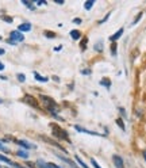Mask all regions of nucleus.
<instances>
[{"instance_id": "nucleus-1", "label": "nucleus", "mask_w": 146, "mask_h": 168, "mask_svg": "<svg viewBox=\"0 0 146 168\" xmlns=\"http://www.w3.org/2000/svg\"><path fill=\"white\" fill-rule=\"evenodd\" d=\"M41 99H42L43 104L46 106V109H48L49 111H52L53 114H55V111H57V104H55L54 100L49 96H41Z\"/></svg>"}, {"instance_id": "nucleus-2", "label": "nucleus", "mask_w": 146, "mask_h": 168, "mask_svg": "<svg viewBox=\"0 0 146 168\" xmlns=\"http://www.w3.org/2000/svg\"><path fill=\"white\" fill-rule=\"evenodd\" d=\"M52 129L54 132H53V134L55 136V137H58V138H61V140H68V133L62 130V129H60L57 125H52Z\"/></svg>"}, {"instance_id": "nucleus-3", "label": "nucleus", "mask_w": 146, "mask_h": 168, "mask_svg": "<svg viewBox=\"0 0 146 168\" xmlns=\"http://www.w3.org/2000/svg\"><path fill=\"white\" fill-rule=\"evenodd\" d=\"M10 39L12 41V42H15V43H16V42H22V41H24V35L20 33V31L16 30V31H12V33H11V38H10Z\"/></svg>"}, {"instance_id": "nucleus-4", "label": "nucleus", "mask_w": 146, "mask_h": 168, "mask_svg": "<svg viewBox=\"0 0 146 168\" xmlns=\"http://www.w3.org/2000/svg\"><path fill=\"white\" fill-rule=\"evenodd\" d=\"M23 99H24V102L29 103L30 106H33V107H35V109H38V102H37V99H35V98H33L31 95H26Z\"/></svg>"}, {"instance_id": "nucleus-5", "label": "nucleus", "mask_w": 146, "mask_h": 168, "mask_svg": "<svg viewBox=\"0 0 146 168\" xmlns=\"http://www.w3.org/2000/svg\"><path fill=\"white\" fill-rule=\"evenodd\" d=\"M112 160L115 163V167L116 168H125V166H123V159L120 156H118V155H114L112 156Z\"/></svg>"}, {"instance_id": "nucleus-6", "label": "nucleus", "mask_w": 146, "mask_h": 168, "mask_svg": "<svg viewBox=\"0 0 146 168\" xmlns=\"http://www.w3.org/2000/svg\"><path fill=\"white\" fill-rule=\"evenodd\" d=\"M31 30V24L30 23H23V24H20L19 27H18V31H30Z\"/></svg>"}, {"instance_id": "nucleus-7", "label": "nucleus", "mask_w": 146, "mask_h": 168, "mask_svg": "<svg viewBox=\"0 0 146 168\" xmlns=\"http://www.w3.org/2000/svg\"><path fill=\"white\" fill-rule=\"evenodd\" d=\"M122 34H123V28H119V30H118L116 33L114 34V35H111L110 39L114 42V41H116V39H118V38H120V37H122Z\"/></svg>"}, {"instance_id": "nucleus-8", "label": "nucleus", "mask_w": 146, "mask_h": 168, "mask_svg": "<svg viewBox=\"0 0 146 168\" xmlns=\"http://www.w3.org/2000/svg\"><path fill=\"white\" fill-rule=\"evenodd\" d=\"M70 37H72L73 39H79V38L81 37V34H80L79 30H72L70 31Z\"/></svg>"}, {"instance_id": "nucleus-9", "label": "nucleus", "mask_w": 146, "mask_h": 168, "mask_svg": "<svg viewBox=\"0 0 146 168\" xmlns=\"http://www.w3.org/2000/svg\"><path fill=\"white\" fill-rule=\"evenodd\" d=\"M94 4H95L94 0H88V2L84 4V8H85V9H91L92 7H94Z\"/></svg>"}, {"instance_id": "nucleus-10", "label": "nucleus", "mask_w": 146, "mask_h": 168, "mask_svg": "<svg viewBox=\"0 0 146 168\" xmlns=\"http://www.w3.org/2000/svg\"><path fill=\"white\" fill-rule=\"evenodd\" d=\"M18 156L19 157H23V159H27V157H29V153H27L26 151H18Z\"/></svg>"}, {"instance_id": "nucleus-11", "label": "nucleus", "mask_w": 146, "mask_h": 168, "mask_svg": "<svg viewBox=\"0 0 146 168\" xmlns=\"http://www.w3.org/2000/svg\"><path fill=\"white\" fill-rule=\"evenodd\" d=\"M34 76H35V79L38 81H43V83H45V81H48L49 79L48 77H43V76H41V75H38V73H34Z\"/></svg>"}, {"instance_id": "nucleus-12", "label": "nucleus", "mask_w": 146, "mask_h": 168, "mask_svg": "<svg viewBox=\"0 0 146 168\" xmlns=\"http://www.w3.org/2000/svg\"><path fill=\"white\" fill-rule=\"evenodd\" d=\"M116 125L119 126V128L122 129V130H126V126H125V123H123V121H122V119H120V118H118V119H116Z\"/></svg>"}, {"instance_id": "nucleus-13", "label": "nucleus", "mask_w": 146, "mask_h": 168, "mask_svg": "<svg viewBox=\"0 0 146 168\" xmlns=\"http://www.w3.org/2000/svg\"><path fill=\"white\" fill-rule=\"evenodd\" d=\"M100 84H101V85H105L107 88H110V87H111V81L108 80V79H103V80L100 81Z\"/></svg>"}, {"instance_id": "nucleus-14", "label": "nucleus", "mask_w": 146, "mask_h": 168, "mask_svg": "<svg viewBox=\"0 0 146 168\" xmlns=\"http://www.w3.org/2000/svg\"><path fill=\"white\" fill-rule=\"evenodd\" d=\"M16 144H19V145H22V147H24V148H33V145H30V144H27L26 141H16Z\"/></svg>"}, {"instance_id": "nucleus-15", "label": "nucleus", "mask_w": 146, "mask_h": 168, "mask_svg": "<svg viewBox=\"0 0 146 168\" xmlns=\"http://www.w3.org/2000/svg\"><path fill=\"white\" fill-rule=\"evenodd\" d=\"M0 160L4 161V163H7V164H11V166H14V163H12V161L8 159V157H5V156H2V155H0Z\"/></svg>"}, {"instance_id": "nucleus-16", "label": "nucleus", "mask_w": 146, "mask_h": 168, "mask_svg": "<svg viewBox=\"0 0 146 168\" xmlns=\"http://www.w3.org/2000/svg\"><path fill=\"white\" fill-rule=\"evenodd\" d=\"M76 160H77V161H79V164H80V166H81L83 168H88V167H87V164H85V163H84V161H83L81 159H80V157H79V156H76Z\"/></svg>"}, {"instance_id": "nucleus-17", "label": "nucleus", "mask_w": 146, "mask_h": 168, "mask_svg": "<svg viewBox=\"0 0 146 168\" xmlns=\"http://www.w3.org/2000/svg\"><path fill=\"white\" fill-rule=\"evenodd\" d=\"M111 53H112V56H116V43H112V47H111Z\"/></svg>"}, {"instance_id": "nucleus-18", "label": "nucleus", "mask_w": 146, "mask_h": 168, "mask_svg": "<svg viewBox=\"0 0 146 168\" xmlns=\"http://www.w3.org/2000/svg\"><path fill=\"white\" fill-rule=\"evenodd\" d=\"M87 42H88V38H84V41L81 42V49H83V50H85V47H87Z\"/></svg>"}, {"instance_id": "nucleus-19", "label": "nucleus", "mask_w": 146, "mask_h": 168, "mask_svg": "<svg viewBox=\"0 0 146 168\" xmlns=\"http://www.w3.org/2000/svg\"><path fill=\"white\" fill-rule=\"evenodd\" d=\"M38 167H39V168H48V164H45L42 160H39V161H38Z\"/></svg>"}, {"instance_id": "nucleus-20", "label": "nucleus", "mask_w": 146, "mask_h": 168, "mask_svg": "<svg viewBox=\"0 0 146 168\" xmlns=\"http://www.w3.org/2000/svg\"><path fill=\"white\" fill-rule=\"evenodd\" d=\"M18 80H19V81H24V80H26V76H24L23 73H19V75H18Z\"/></svg>"}, {"instance_id": "nucleus-21", "label": "nucleus", "mask_w": 146, "mask_h": 168, "mask_svg": "<svg viewBox=\"0 0 146 168\" xmlns=\"http://www.w3.org/2000/svg\"><path fill=\"white\" fill-rule=\"evenodd\" d=\"M45 35H46V37H49V38H54V37H55V34H54V33H52V31H46Z\"/></svg>"}, {"instance_id": "nucleus-22", "label": "nucleus", "mask_w": 146, "mask_h": 168, "mask_svg": "<svg viewBox=\"0 0 146 168\" xmlns=\"http://www.w3.org/2000/svg\"><path fill=\"white\" fill-rule=\"evenodd\" d=\"M91 163H92V166H94L95 168H101V167L99 166L98 163H96V160H95V159H91Z\"/></svg>"}, {"instance_id": "nucleus-23", "label": "nucleus", "mask_w": 146, "mask_h": 168, "mask_svg": "<svg viewBox=\"0 0 146 168\" xmlns=\"http://www.w3.org/2000/svg\"><path fill=\"white\" fill-rule=\"evenodd\" d=\"M95 49H96V50H98V52H100V50H101V42H98V43H96Z\"/></svg>"}, {"instance_id": "nucleus-24", "label": "nucleus", "mask_w": 146, "mask_h": 168, "mask_svg": "<svg viewBox=\"0 0 146 168\" xmlns=\"http://www.w3.org/2000/svg\"><path fill=\"white\" fill-rule=\"evenodd\" d=\"M141 17H142V12H139V14H138V17H137V18L134 19V22H133V24H135V23H137V22H138V21H139V19H141Z\"/></svg>"}, {"instance_id": "nucleus-25", "label": "nucleus", "mask_w": 146, "mask_h": 168, "mask_svg": "<svg viewBox=\"0 0 146 168\" xmlns=\"http://www.w3.org/2000/svg\"><path fill=\"white\" fill-rule=\"evenodd\" d=\"M2 18H3V19H4V21H5V22H8V23H11V22H12V19H11L10 17H2Z\"/></svg>"}, {"instance_id": "nucleus-26", "label": "nucleus", "mask_w": 146, "mask_h": 168, "mask_svg": "<svg viewBox=\"0 0 146 168\" xmlns=\"http://www.w3.org/2000/svg\"><path fill=\"white\" fill-rule=\"evenodd\" d=\"M48 168H60V167H58V166H54L53 163H49V164H48Z\"/></svg>"}, {"instance_id": "nucleus-27", "label": "nucleus", "mask_w": 146, "mask_h": 168, "mask_svg": "<svg viewBox=\"0 0 146 168\" xmlns=\"http://www.w3.org/2000/svg\"><path fill=\"white\" fill-rule=\"evenodd\" d=\"M74 23H76V24H80V23H81V19H79V18H76V19H74Z\"/></svg>"}, {"instance_id": "nucleus-28", "label": "nucleus", "mask_w": 146, "mask_h": 168, "mask_svg": "<svg viewBox=\"0 0 146 168\" xmlns=\"http://www.w3.org/2000/svg\"><path fill=\"white\" fill-rule=\"evenodd\" d=\"M81 73H84V75H89V69H85V71H81Z\"/></svg>"}, {"instance_id": "nucleus-29", "label": "nucleus", "mask_w": 146, "mask_h": 168, "mask_svg": "<svg viewBox=\"0 0 146 168\" xmlns=\"http://www.w3.org/2000/svg\"><path fill=\"white\" fill-rule=\"evenodd\" d=\"M3 69H4V64H3V62L0 61V71H3Z\"/></svg>"}, {"instance_id": "nucleus-30", "label": "nucleus", "mask_w": 146, "mask_h": 168, "mask_svg": "<svg viewBox=\"0 0 146 168\" xmlns=\"http://www.w3.org/2000/svg\"><path fill=\"white\" fill-rule=\"evenodd\" d=\"M55 3H58V4H62L64 0H55Z\"/></svg>"}, {"instance_id": "nucleus-31", "label": "nucleus", "mask_w": 146, "mask_h": 168, "mask_svg": "<svg viewBox=\"0 0 146 168\" xmlns=\"http://www.w3.org/2000/svg\"><path fill=\"white\" fill-rule=\"evenodd\" d=\"M0 149H2V151H7V149H5V148H4V147H3V145H2V144H0Z\"/></svg>"}, {"instance_id": "nucleus-32", "label": "nucleus", "mask_w": 146, "mask_h": 168, "mask_svg": "<svg viewBox=\"0 0 146 168\" xmlns=\"http://www.w3.org/2000/svg\"><path fill=\"white\" fill-rule=\"evenodd\" d=\"M0 54H4V49H0Z\"/></svg>"}, {"instance_id": "nucleus-33", "label": "nucleus", "mask_w": 146, "mask_h": 168, "mask_svg": "<svg viewBox=\"0 0 146 168\" xmlns=\"http://www.w3.org/2000/svg\"><path fill=\"white\" fill-rule=\"evenodd\" d=\"M144 157H145V160H146V152H144Z\"/></svg>"}, {"instance_id": "nucleus-34", "label": "nucleus", "mask_w": 146, "mask_h": 168, "mask_svg": "<svg viewBox=\"0 0 146 168\" xmlns=\"http://www.w3.org/2000/svg\"><path fill=\"white\" fill-rule=\"evenodd\" d=\"M14 166H15V167H16V168H22V167H19V166H16V164H14Z\"/></svg>"}, {"instance_id": "nucleus-35", "label": "nucleus", "mask_w": 146, "mask_h": 168, "mask_svg": "<svg viewBox=\"0 0 146 168\" xmlns=\"http://www.w3.org/2000/svg\"><path fill=\"white\" fill-rule=\"evenodd\" d=\"M0 103H2V100H0Z\"/></svg>"}, {"instance_id": "nucleus-36", "label": "nucleus", "mask_w": 146, "mask_h": 168, "mask_svg": "<svg viewBox=\"0 0 146 168\" xmlns=\"http://www.w3.org/2000/svg\"><path fill=\"white\" fill-rule=\"evenodd\" d=\"M0 39H2V37H0Z\"/></svg>"}]
</instances>
